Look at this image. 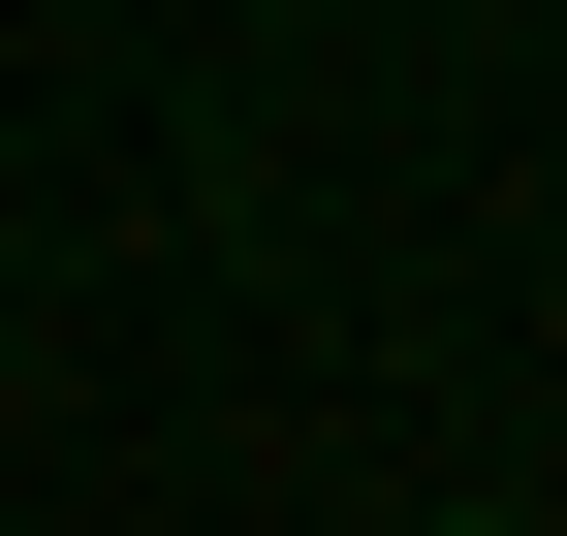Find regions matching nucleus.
<instances>
[{
  "label": "nucleus",
  "mask_w": 567,
  "mask_h": 536,
  "mask_svg": "<svg viewBox=\"0 0 567 536\" xmlns=\"http://www.w3.org/2000/svg\"><path fill=\"white\" fill-rule=\"evenodd\" d=\"M410 536H536V505H410Z\"/></svg>",
  "instance_id": "f257e3e1"
}]
</instances>
